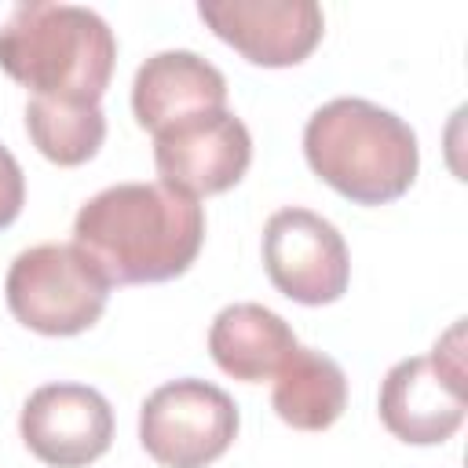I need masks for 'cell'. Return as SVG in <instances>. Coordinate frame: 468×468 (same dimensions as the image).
<instances>
[{
  "mask_svg": "<svg viewBox=\"0 0 468 468\" xmlns=\"http://www.w3.org/2000/svg\"><path fill=\"white\" fill-rule=\"evenodd\" d=\"M205 241V212L165 183H117L88 197L73 245L110 285H154L190 271Z\"/></svg>",
  "mask_w": 468,
  "mask_h": 468,
  "instance_id": "obj_1",
  "label": "cell"
},
{
  "mask_svg": "<svg viewBox=\"0 0 468 468\" xmlns=\"http://www.w3.org/2000/svg\"><path fill=\"white\" fill-rule=\"evenodd\" d=\"M303 157L322 183L355 205L402 197L420 161L413 128L399 113L355 95H340L307 117Z\"/></svg>",
  "mask_w": 468,
  "mask_h": 468,
  "instance_id": "obj_2",
  "label": "cell"
},
{
  "mask_svg": "<svg viewBox=\"0 0 468 468\" xmlns=\"http://www.w3.org/2000/svg\"><path fill=\"white\" fill-rule=\"evenodd\" d=\"M117 40L102 15L77 4H18L0 26V69L40 99L99 102Z\"/></svg>",
  "mask_w": 468,
  "mask_h": 468,
  "instance_id": "obj_3",
  "label": "cell"
},
{
  "mask_svg": "<svg viewBox=\"0 0 468 468\" xmlns=\"http://www.w3.org/2000/svg\"><path fill=\"white\" fill-rule=\"evenodd\" d=\"M11 314L44 336H77L99 322L110 282L77 245H33L15 256L7 282Z\"/></svg>",
  "mask_w": 468,
  "mask_h": 468,
  "instance_id": "obj_4",
  "label": "cell"
},
{
  "mask_svg": "<svg viewBox=\"0 0 468 468\" xmlns=\"http://www.w3.org/2000/svg\"><path fill=\"white\" fill-rule=\"evenodd\" d=\"M380 420L410 446H439L464 424V358L461 322L431 355L402 358L380 384Z\"/></svg>",
  "mask_w": 468,
  "mask_h": 468,
  "instance_id": "obj_5",
  "label": "cell"
},
{
  "mask_svg": "<svg viewBox=\"0 0 468 468\" xmlns=\"http://www.w3.org/2000/svg\"><path fill=\"white\" fill-rule=\"evenodd\" d=\"M238 435L234 399L197 377L161 384L139 410V442L161 468H205Z\"/></svg>",
  "mask_w": 468,
  "mask_h": 468,
  "instance_id": "obj_6",
  "label": "cell"
},
{
  "mask_svg": "<svg viewBox=\"0 0 468 468\" xmlns=\"http://www.w3.org/2000/svg\"><path fill=\"white\" fill-rule=\"evenodd\" d=\"M263 267L271 285L307 307L347 292L351 260L340 230L311 208H282L263 227Z\"/></svg>",
  "mask_w": 468,
  "mask_h": 468,
  "instance_id": "obj_7",
  "label": "cell"
},
{
  "mask_svg": "<svg viewBox=\"0 0 468 468\" xmlns=\"http://www.w3.org/2000/svg\"><path fill=\"white\" fill-rule=\"evenodd\" d=\"M252 161V135L230 110L194 113L154 135V165L165 186L186 197L230 190Z\"/></svg>",
  "mask_w": 468,
  "mask_h": 468,
  "instance_id": "obj_8",
  "label": "cell"
},
{
  "mask_svg": "<svg viewBox=\"0 0 468 468\" xmlns=\"http://www.w3.org/2000/svg\"><path fill=\"white\" fill-rule=\"evenodd\" d=\"M201 22L252 66H296L322 33L325 18L314 0H212L197 4Z\"/></svg>",
  "mask_w": 468,
  "mask_h": 468,
  "instance_id": "obj_9",
  "label": "cell"
},
{
  "mask_svg": "<svg viewBox=\"0 0 468 468\" xmlns=\"http://www.w3.org/2000/svg\"><path fill=\"white\" fill-rule=\"evenodd\" d=\"M22 442L51 468H84L113 442V410L88 384H44L18 417Z\"/></svg>",
  "mask_w": 468,
  "mask_h": 468,
  "instance_id": "obj_10",
  "label": "cell"
},
{
  "mask_svg": "<svg viewBox=\"0 0 468 468\" xmlns=\"http://www.w3.org/2000/svg\"><path fill=\"white\" fill-rule=\"evenodd\" d=\"M227 110V77L194 51H157L132 80V113L139 128L165 132L194 113Z\"/></svg>",
  "mask_w": 468,
  "mask_h": 468,
  "instance_id": "obj_11",
  "label": "cell"
},
{
  "mask_svg": "<svg viewBox=\"0 0 468 468\" xmlns=\"http://www.w3.org/2000/svg\"><path fill=\"white\" fill-rule=\"evenodd\" d=\"M296 333L263 303H230L212 318L208 351L234 380H267L296 351Z\"/></svg>",
  "mask_w": 468,
  "mask_h": 468,
  "instance_id": "obj_12",
  "label": "cell"
},
{
  "mask_svg": "<svg viewBox=\"0 0 468 468\" xmlns=\"http://www.w3.org/2000/svg\"><path fill=\"white\" fill-rule=\"evenodd\" d=\"M271 406L296 431H325L347 406V377L329 355L296 347L274 373Z\"/></svg>",
  "mask_w": 468,
  "mask_h": 468,
  "instance_id": "obj_13",
  "label": "cell"
},
{
  "mask_svg": "<svg viewBox=\"0 0 468 468\" xmlns=\"http://www.w3.org/2000/svg\"><path fill=\"white\" fill-rule=\"evenodd\" d=\"M26 132L48 161L73 168L99 154L106 139V117L99 102L33 95V102L26 106Z\"/></svg>",
  "mask_w": 468,
  "mask_h": 468,
  "instance_id": "obj_14",
  "label": "cell"
},
{
  "mask_svg": "<svg viewBox=\"0 0 468 468\" xmlns=\"http://www.w3.org/2000/svg\"><path fill=\"white\" fill-rule=\"evenodd\" d=\"M26 205V176L7 146H0V230L18 219Z\"/></svg>",
  "mask_w": 468,
  "mask_h": 468,
  "instance_id": "obj_15",
  "label": "cell"
}]
</instances>
